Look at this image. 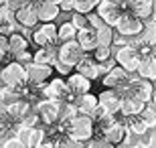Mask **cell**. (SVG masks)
<instances>
[{
    "label": "cell",
    "instance_id": "ffe728a7",
    "mask_svg": "<svg viewBox=\"0 0 156 148\" xmlns=\"http://www.w3.org/2000/svg\"><path fill=\"white\" fill-rule=\"evenodd\" d=\"M61 12H63L61 6L55 4V2H51V0H47V2H43V4L37 6V14H39L41 23H53Z\"/></svg>",
    "mask_w": 156,
    "mask_h": 148
},
{
    "label": "cell",
    "instance_id": "7dc6e473",
    "mask_svg": "<svg viewBox=\"0 0 156 148\" xmlns=\"http://www.w3.org/2000/svg\"><path fill=\"white\" fill-rule=\"evenodd\" d=\"M152 20H156V0H154V10H152Z\"/></svg>",
    "mask_w": 156,
    "mask_h": 148
},
{
    "label": "cell",
    "instance_id": "ab89813d",
    "mask_svg": "<svg viewBox=\"0 0 156 148\" xmlns=\"http://www.w3.org/2000/svg\"><path fill=\"white\" fill-rule=\"evenodd\" d=\"M2 148H27L20 140H18L16 136H10V138H6L4 144H2Z\"/></svg>",
    "mask_w": 156,
    "mask_h": 148
},
{
    "label": "cell",
    "instance_id": "7bdbcfd3",
    "mask_svg": "<svg viewBox=\"0 0 156 148\" xmlns=\"http://www.w3.org/2000/svg\"><path fill=\"white\" fill-rule=\"evenodd\" d=\"M4 4H8L12 8V10H18L20 6H24V4H29V0H6Z\"/></svg>",
    "mask_w": 156,
    "mask_h": 148
},
{
    "label": "cell",
    "instance_id": "7402d4cb",
    "mask_svg": "<svg viewBox=\"0 0 156 148\" xmlns=\"http://www.w3.org/2000/svg\"><path fill=\"white\" fill-rule=\"evenodd\" d=\"M75 106H77V110H79V114H89L91 116L93 110L99 106V99H98V96H93V93L87 91L83 96L75 97Z\"/></svg>",
    "mask_w": 156,
    "mask_h": 148
},
{
    "label": "cell",
    "instance_id": "83f0119b",
    "mask_svg": "<svg viewBox=\"0 0 156 148\" xmlns=\"http://www.w3.org/2000/svg\"><path fill=\"white\" fill-rule=\"evenodd\" d=\"M98 39L99 45H114V39H116V29L110 27V24H104L101 29H98Z\"/></svg>",
    "mask_w": 156,
    "mask_h": 148
},
{
    "label": "cell",
    "instance_id": "cb8c5ba5",
    "mask_svg": "<svg viewBox=\"0 0 156 148\" xmlns=\"http://www.w3.org/2000/svg\"><path fill=\"white\" fill-rule=\"evenodd\" d=\"M126 134H128V128L122 122H118L116 120V124H112L108 130H105V134H104V138L105 140H110V142H114V144H118L120 146L122 142H124V138H126Z\"/></svg>",
    "mask_w": 156,
    "mask_h": 148
},
{
    "label": "cell",
    "instance_id": "7c38bea8",
    "mask_svg": "<svg viewBox=\"0 0 156 148\" xmlns=\"http://www.w3.org/2000/svg\"><path fill=\"white\" fill-rule=\"evenodd\" d=\"M67 85H69L73 102H75V97L83 96V93H87V91L91 89V79L85 77V75H81L79 71H75V73L67 75Z\"/></svg>",
    "mask_w": 156,
    "mask_h": 148
},
{
    "label": "cell",
    "instance_id": "8d00e7d4",
    "mask_svg": "<svg viewBox=\"0 0 156 148\" xmlns=\"http://www.w3.org/2000/svg\"><path fill=\"white\" fill-rule=\"evenodd\" d=\"M138 138H140V142H138L140 148H150L152 140H154V130H148L146 134H142V136H138Z\"/></svg>",
    "mask_w": 156,
    "mask_h": 148
},
{
    "label": "cell",
    "instance_id": "60d3db41",
    "mask_svg": "<svg viewBox=\"0 0 156 148\" xmlns=\"http://www.w3.org/2000/svg\"><path fill=\"white\" fill-rule=\"evenodd\" d=\"M59 6H61L63 12H71V10H75V0H61Z\"/></svg>",
    "mask_w": 156,
    "mask_h": 148
},
{
    "label": "cell",
    "instance_id": "4fadbf2b",
    "mask_svg": "<svg viewBox=\"0 0 156 148\" xmlns=\"http://www.w3.org/2000/svg\"><path fill=\"white\" fill-rule=\"evenodd\" d=\"M98 99H99V106H101V108H105L108 112H112V114H118L122 110V99H124V97L118 93V89L108 87L105 91H101L98 96Z\"/></svg>",
    "mask_w": 156,
    "mask_h": 148
},
{
    "label": "cell",
    "instance_id": "484cf974",
    "mask_svg": "<svg viewBox=\"0 0 156 148\" xmlns=\"http://www.w3.org/2000/svg\"><path fill=\"white\" fill-rule=\"evenodd\" d=\"M138 75L140 77H144V79H150V81H156V57H146L142 59L138 67Z\"/></svg>",
    "mask_w": 156,
    "mask_h": 148
},
{
    "label": "cell",
    "instance_id": "4dcf8cb0",
    "mask_svg": "<svg viewBox=\"0 0 156 148\" xmlns=\"http://www.w3.org/2000/svg\"><path fill=\"white\" fill-rule=\"evenodd\" d=\"M98 4H99V0H75V10L87 14V12L95 10V8H98Z\"/></svg>",
    "mask_w": 156,
    "mask_h": 148
},
{
    "label": "cell",
    "instance_id": "e0dca14e",
    "mask_svg": "<svg viewBox=\"0 0 156 148\" xmlns=\"http://www.w3.org/2000/svg\"><path fill=\"white\" fill-rule=\"evenodd\" d=\"M126 10H130L132 14L140 16L142 20L152 18V10H154V0H130L126 6Z\"/></svg>",
    "mask_w": 156,
    "mask_h": 148
},
{
    "label": "cell",
    "instance_id": "277c9868",
    "mask_svg": "<svg viewBox=\"0 0 156 148\" xmlns=\"http://www.w3.org/2000/svg\"><path fill=\"white\" fill-rule=\"evenodd\" d=\"M112 49H114V59H116L126 71H130V73L138 71L140 63H142V57H140V53L136 51L130 43H128V45H120V47H112Z\"/></svg>",
    "mask_w": 156,
    "mask_h": 148
},
{
    "label": "cell",
    "instance_id": "e575fe53",
    "mask_svg": "<svg viewBox=\"0 0 156 148\" xmlns=\"http://www.w3.org/2000/svg\"><path fill=\"white\" fill-rule=\"evenodd\" d=\"M14 61L23 63V65H30V63L35 61V51H30V49H27V51L18 53V55H14Z\"/></svg>",
    "mask_w": 156,
    "mask_h": 148
},
{
    "label": "cell",
    "instance_id": "8992f818",
    "mask_svg": "<svg viewBox=\"0 0 156 148\" xmlns=\"http://www.w3.org/2000/svg\"><path fill=\"white\" fill-rule=\"evenodd\" d=\"M85 49L81 47V43L77 39L73 41H65V43H59V51H57V59L59 61L67 63L71 67H75L81 59L85 57Z\"/></svg>",
    "mask_w": 156,
    "mask_h": 148
},
{
    "label": "cell",
    "instance_id": "4316f807",
    "mask_svg": "<svg viewBox=\"0 0 156 148\" xmlns=\"http://www.w3.org/2000/svg\"><path fill=\"white\" fill-rule=\"evenodd\" d=\"M77 33H79V29H77V27L71 23V20L63 23L61 27H59V43H65V41L77 39Z\"/></svg>",
    "mask_w": 156,
    "mask_h": 148
},
{
    "label": "cell",
    "instance_id": "8fae6325",
    "mask_svg": "<svg viewBox=\"0 0 156 148\" xmlns=\"http://www.w3.org/2000/svg\"><path fill=\"white\" fill-rule=\"evenodd\" d=\"M18 20H16V10H12L8 4H0V33L8 34L18 31Z\"/></svg>",
    "mask_w": 156,
    "mask_h": 148
},
{
    "label": "cell",
    "instance_id": "f35d334b",
    "mask_svg": "<svg viewBox=\"0 0 156 148\" xmlns=\"http://www.w3.org/2000/svg\"><path fill=\"white\" fill-rule=\"evenodd\" d=\"M6 53H10V39L8 34L0 33V55H6Z\"/></svg>",
    "mask_w": 156,
    "mask_h": 148
},
{
    "label": "cell",
    "instance_id": "5bb4252c",
    "mask_svg": "<svg viewBox=\"0 0 156 148\" xmlns=\"http://www.w3.org/2000/svg\"><path fill=\"white\" fill-rule=\"evenodd\" d=\"M130 89H132V96L142 99V102H152V93H154V87H152V81L150 79H130Z\"/></svg>",
    "mask_w": 156,
    "mask_h": 148
},
{
    "label": "cell",
    "instance_id": "9a60e30c",
    "mask_svg": "<svg viewBox=\"0 0 156 148\" xmlns=\"http://www.w3.org/2000/svg\"><path fill=\"white\" fill-rule=\"evenodd\" d=\"M75 71H79L81 75H85V77H89V79H98V77H101V71H99V61L93 55H87L81 59L79 63L75 65Z\"/></svg>",
    "mask_w": 156,
    "mask_h": 148
},
{
    "label": "cell",
    "instance_id": "3957f363",
    "mask_svg": "<svg viewBox=\"0 0 156 148\" xmlns=\"http://www.w3.org/2000/svg\"><path fill=\"white\" fill-rule=\"evenodd\" d=\"M93 134H95V122L89 114H77L69 122V136H73L79 142L93 138Z\"/></svg>",
    "mask_w": 156,
    "mask_h": 148
},
{
    "label": "cell",
    "instance_id": "836d02e7",
    "mask_svg": "<svg viewBox=\"0 0 156 148\" xmlns=\"http://www.w3.org/2000/svg\"><path fill=\"white\" fill-rule=\"evenodd\" d=\"M53 69H55V71H57L59 75H63V77H67V75H71L73 73V69L75 67H71V65H67V63H63V61H55L53 63Z\"/></svg>",
    "mask_w": 156,
    "mask_h": 148
},
{
    "label": "cell",
    "instance_id": "bcb514c9",
    "mask_svg": "<svg viewBox=\"0 0 156 148\" xmlns=\"http://www.w3.org/2000/svg\"><path fill=\"white\" fill-rule=\"evenodd\" d=\"M30 4H35V6H39V4H43V2H47V0H29Z\"/></svg>",
    "mask_w": 156,
    "mask_h": 148
},
{
    "label": "cell",
    "instance_id": "5b68a950",
    "mask_svg": "<svg viewBox=\"0 0 156 148\" xmlns=\"http://www.w3.org/2000/svg\"><path fill=\"white\" fill-rule=\"evenodd\" d=\"M144 23L146 20H142V18L136 16V14H132L130 10H124L122 16L118 18V23H116L114 29H116L118 34H124V37H138V34H142Z\"/></svg>",
    "mask_w": 156,
    "mask_h": 148
},
{
    "label": "cell",
    "instance_id": "681fc988",
    "mask_svg": "<svg viewBox=\"0 0 156 148\" xmlns=\"http://www.w3.org/2000/svg\"><path fill=\"white\" fill-rule=\"evenodd\" d=\"M152 55H154V57H156V43H154V45H152Z\"/></svg>",
    "mask_w": 156,
    "mask_h": 148
},
{
    "label": "cell",
    "instance_id": "ee69618b",
    "mask_svg": "<svg viewBox=\"0 0 156 148\" xmlns=\"http://www.w3.org/2000/svg\"><path fill=\"white\" fill-rule=\"evenodd\" d=\"M98 148H118V144L105 140V138H98Z\"/></svg>",
    "mask_w": 156,
    "mask_h": 148
},
{
    "label": "cell",
    "instance_id": "d4e9b609",
    "mask_svg": "<svg viewBox=\"0 0 156 148\" xmlns=\"http://www.w3.org/2000/svg\"><path fill=\"white\" fill-rule=\"evenodd\" d=\"M10 53L12 55H18V53H23V51H27V49H30V39L27 37L24 33H20V31H16V33H12L10 37Z\"/></svg>",
    "mask_w": 156,
    "mask_h": 148
},
{
    "label": "cell",
    "instance_id": "f6af8a7d",
    "mask_svg": "<svg viewBox=\"0 0 156 148\" xmlns=\"http://www.w3.org/2000/svg\"><path fill=\"white\" fill-rule=\"evenodd\" d=\"M81 148H98V138L93 136V138H89V140H83V142H81Z\"/></svg>",
    "mask_w": 156,
    "mask_h": 148
},
{
    "label": "cell",
    "instance_id": "6da1fadb",
    "mask_svg": "<svg viewBox=\"0 0 156 148\" xmlns=\"http://www.w3.org/2000/svg\"><path fill=\"white\" fill-rule=\"evenodd\" d=\"M27 83H29L27 65L18 61H10L0 69V87H16V89H20V96H23V89Z\"/></svg>",
    "mask_w": 156,
    "mask_h": 148
},
{
    "label": "cell",
    "instance_id": "9c48e42d",
    "mask_svg": "<svg viewBox=\"0 0 156 148\" xmlns=\"http://www.w3.org/2000/svg\"><path fill=\"white\" fill-rule=\"evenodd\" d=\"M98 14L101 18H104L105 24H110V27H116L118 18L122 16V12H124V8H122L118 2H114V0H99L98 4Z\"/></svg>",
    "mask_w": 156,
    "mask_h": 148
},
{
    "label": "cell",
    "instance_id": "c3c4849f",
    "mask_svg": "<svg viewBox=\"0 0 156 148\" xmlns=\"http://www.w3.org/2000/svg\"><path fill=\"white\" fill-rule=\"evenodd\" d=\"M152 102H154V106H156V87H154V93H152Z\"/></svg>",
    "mask_w": 156,
    "mask_h": 148
},
{
    "label": "cell",
    "instance_id": "74e56055",
    "mask_svg": "<svg viewBox=\"0 0 156 148\" xmlns=\"http://www.w3.org/2000/svg\"><path fill=\"white\" fill-rule=\"evenodd\" d=\"M59 148H81V142H79V140H75L73 136H69V134H67V136L61 140V146H59Z\"/></svg>",
    "mask_w": 156,
    "mask_h": 148
},
{
    "label": "cell",
    "instance_id": "1f68e13d",
    "mask_svg": "<svg viewBox=\"0 0 156 148\" xmlns=\"http://www.w3.org/2000/svg\"><path fill=\"white\" fill-rule=\"evenodd\" d=\"M142 118L146 120V124H148V128H150V130H156V110L152 108V106H148V103H146V108L142 110Z\"/></svg>",
    "mask_w": 156,
    "mask_h": 148
},
{
    "label": "cell",
    "instance_id": "7a4b0ae2",
    "mask_svg": "<svg viewBox=\"0 0 156 148\" xmlns=\"http://www.w3.org/2000/svg\"><path fill=\"white\" fill-rule=\"evenodd\" d=\"M41 93H43V97H47V99H55V102H73L71 89H69L67 79H65L63 75L51 77V79L43 85Z\"/></svg>",
    "mask_w": 156,
    "mask_h": 148
},
{
    "label": "cell",
    "instance_id": "ba28073f",
    "mask_svg": "<svg viewBox=\"0 0 156 148\" xmlns=\"http://www.w3.org/2000/svg\"><path fill=\"white\" fill-rule=\"evenodd\" d=\"M27 71H29V85L43 87L53 77V71L55 69H53V65H45V63L33 61L30 65H27Z\"/></svg>",
    "mask_w": 156,
    "mask_h": 148
},
{
    "label": "cell",
    "instance_id": "44dd1931",
    "mask_svg": "<svg viewBox=\"0 0 156 148\" xmlns=\"http://www.w3.org/2000/svg\"><path fill=\"white\" fill-rule=\"evenodd\" d=\"M144 108H146V102H142V99H138V97H134V96H128V97L122 99L120 114H124V116H138V114H142Z\"/></svg>",
    "mask_w": 156,
    "mask_h": 148
},
{
    "label": "cell",
    "instance_id": "f546056e",
    "mask_svg": "<svg viewBox=\"0 0 156 148\" xmlns=\"http://www.w3.org/2000/svg\"><path fill=\"white\" fill-rule=\"evenodd\" d=\"M93 57L98 59L99 63H101V61H108V59L114 57V49H112L110 45H98V49L93 51Z\"/></svg>",
    "mask_w": 156,
    "mask_h": 148
},
{
    "label": "cell",
    "instance_id": "30bf717a",
    "mask_svg": "<svg viewBox=\"0 0 156 148\" xmlns=\"http://www.w3.org/2000/svg\"><path fill=\"white\" fill-rule=\"evenodd\" d=\"M101 83H104L105 87H114V89L120 87V85H126V83H130V71H126V69L118 63V65H114V67L101 77Z\"/></svg>",
    "mask_w": 156,
    "mask_h": 148
},
{
    "label": "cell",
    "instance_id": "603a6c76",
    "mask_svg": "<svg viewBox=\"0 0 156 148\" xmlns=\"http://www.w3.org/2000/svg\"><path fill=\"white\" fill-rule=\"evenodd\" d=\"M57 51H59V45L37 47V51H35V61H37V63H45V65H53V63L57 61Z\"/></svg>",
    "mask_w": 156,
    "mask_h": 148
},
{
    "label": "cell",
    "instance_id": "d6a6232c",
    "mask_svg": "<svg viewBox=\"0 0 156 148\" xmlns=\"http://www.w3.org/2000/svg\"><path fill=\"white\" fill-rule=\"evenodd\" d=\"M71 23L75 24L77 29H87L89 27V20H87V14H83V12H77V10H73V14H71Z\"/></svg>",
    "mask_w": 156,
    "mask_h": 148
},
{
    "label": "cell",
    "instance_id": "d590c367",
    "mask_svg": "<svg viewBox=\"0 0 156 148\" xmlns=\"http://www.w3.org/2000/svg\"><path fill=\"white\" fill-rule=\"evenodd\" d=\"M87 20H89V27H93V29H101L104 27V18L98 14V10H91V12H87Z\"/></svg>",
    "mask_w": 156,
    "mask_h": 148
},
{
    "label": "cell",
    "instance_id": "ac0fdd59",
    "mask_svg": "<svg viewBox=\"0 0 156 148\" xmlns=\"http://www.w3.org/2000/svg\"><path fill=\"white\" fill-rule=\"evenodd\" d=\"M77 41L81 43V47L85 49L87 53H93L98 49L99 45V39H98V29H93V27H87V29H81L77 33Z\"/></svg>",
    "mask_w": 156,
    "mask_h": 148
},
{
    "label": "cell",
    "instance_id": "b9f144b4",
    "mask_svg": "<svg viewBox=\"0 0 156 148\" xmlns=\"http://www.w3.org/2000/svg\"><path fill=\"white\" fill-rule=\"evenodd\" d=\"M6 118H8V102L0 96V120H6Z\"/></svg>",
    "mask_w": 156,
    "mask_h": 148
},
{
    "label": "cell",
    "instance_id": "2e32d148",
    "mask_svg": "<svg viewBox=\"0 0 156 148\" xmlns=\"http://www.w3.org/2000/svg\"><path fill=\"white\" fill-rule=\"evenodd\" d=\"M16 20L20 27H27V29H35L39 20V14H37V6L35 4H24L16 10Z\"/></svg>",
    "mask_w": 156,
    "mask_h": 148
},
{
    "label": "cell",
    "instance_id": "f1b7e54d",
    "mask_svg": "<svg viewBox=\"0 0 156 148\" xmlns=\"http://www.w3.org/2000/svg\"><path fill=\"white\" fill-rule=\"evenodd\" d=\"M142 37H144L150 45L156 43V20H146L144 29H142Z\"/></svg>",
    "mask_w": 156,
    "mask_h": 148
},
{
    "label": "cell",
    "instance_id": "d6986e66",
    "mask_svg": "<svg viewBox=\"0 0 156 148\" xmlns=\"http://www.w3.org/2000/svg\"><path fill=\"white\" fill-rule=\"evenodd\" d=\"M29 110H33V103H30L27 97H16V99L8 102V118H10L12 122H18Z\"/></svg>",
    "mask_w": 156,
    "mask_h": 148
},
{
    "label": "cell",
    "instance_id": "f907efd6",
    "mask_svg": "<svg viewBox=\"0 0 156 148\" xmlns=\"http://www.w3.org/2000/svg\"><path fill=\"white\" fill-rule=\"evenodd\" d=\"M4 2H6V0H0V4H4Z\"/></svg>",
    "mask_w": 156,
    "mask_h": 148
},
{
    "label": "cell",
    "instance_id": "52a82bcc",
    "mask_svg": "<svg viewBox=\"0 0 156 148\" xmlns=\"http://www.w3.org/2000/svg\"><path fill=\"white\" fill-rule=\"evenodd\" d=\"M30 43L35 47L59 45V27H55L53 23H43L41 27H35L30 34Z\"/></svg>",
    "mask_w": 156,
    "mask_h": 148
}]
</instances>
